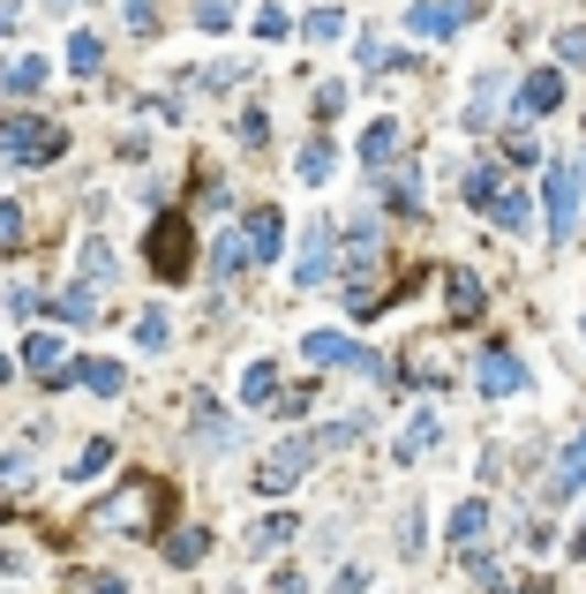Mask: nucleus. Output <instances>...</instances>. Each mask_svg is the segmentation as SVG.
Wrapping results in <instances>:
<instances>
[{
  "instance_id": "2eb2a0df",
  "label": "nucleus",
  "mask_w": 586,
  "mask_h": 594,
  "mask_svg": "<svg viewBox=\"0 0 586 594\" xmlns=\"http://www.w3.org/2000/svg\"><path fill=\"white\" fill-rule=\"evenodd\" d=\"M76 377H84L98 399H121V361H76Z\"/></svg>"
},
{
  "instance_id": "9d476101",
  "label": "nucleus",
  "mask_w": 586,
  "mask_h": 594,
  "mask_svg": "<svg viewBox=\"0 0 586 594\" xmlns=\"http://www.w3.org/2000/svg\"><path fill=\"white\" fill-rule=\"evenodd\" d=\"M324 271H332V226H316V234H308V249H301V263H293V279H301V287H316Z\"/></svg>"
},
{
  "instance_id": "1a4fd4ad",
  "label": "nucleus",
  "mask_w": 586,
  "mask_h": 594,
  "mask_svg": "<svg viewBox=\"0 0 586 594\" xmlns=\"http://www.w3.org/2000/svg\"><path fill=\"white\" fill-rule=\"evenodd\" d=\"M23 361H31L39 377H68V346L53 339V332H31V339H23Z\"/></svg>"
},
{
  "instance_id": "dca6fc26",
  "label": "nucleus",
  "mask_w": 586,
  "mask_h": 594,
  "mask_svg": "<svg viewBox=\"0 0 586 594\" xmlns=\"http://www.w3.org/2000/svg\"><path fill=\"white\" fill-rule=\"evenodd\" d=\"M391 151H399V128H391V121H377V128H369V136H361V159H369V166H391Z\"/></svg>"
},
{
  "instance_id": "39448f33",
  "label": "nucleus",
  "mask_w": 586,
  "mask_h": 594,
  "mask_svg": "<svg viewBox=\"0 0 586 594\" xmlns=\"http://www.w3.org/2000/svg\"><path fill=\"white\" fill-rule=\"evenodd\" d=\"M459 23H466L459 0H414V8H406V31H421V39H452Z\"/></svg>"
},
{
  "instance_id": "f03ea898",
  "label": "nucleus",
  "mask_w": 586,
  "mask_h": 594,
  "mask_svg": "<svg viewBox=\"0 0 586 594\" xmlns=\"http://www.w3.org/2000/svg\"><path fill=\"white\" fill-rule=\"evenodd\" d=\"M61 143H68V136H61L53 121H8V128H0V151H8V159H23V166L61 159Z\"/></svg>"
},
{
  "instance_id": "0eeeda50",
  "label": "nucleus",
  "mask_w": 586,
  "mask_h": 594,
  "mask_svg": "<svg viewBox=\"0 0 586 594\" xmlns=\"http://www.w3.org/2000/svg\"><path fill=\"white\" fill-rule=\"evenodd\" d=\"M564 98V68H534L527 84H519V114H549Z\"/></svg>"
},
{
  "instance_id": "a211bd4d",
  "label": "nucleus",
  "mask_w": 586,
  "mask_h": 594,
  "mask_svg": "<svg viewBox=\"0 0 586 594\" xmlns=\"http://www.w3.org/2000/svg\"><path fill=\"white\" fill-rule=\"evenodd\" d=\"M151 256H159V271H181V263H188V234L166 218V226H159V249H151Z\"/></svg>"
},
{
  "instance_id": "ddd939ff",
  "label": "nucleus",
  "mask_w": 586,
  "mask_h": 594,
  "mask_svg": "<svg viewBox=\"0 0 586 594\" xmlns=\"http://www.w3.org/2000/svg\"><path fill=\"white\" fill-rule=\"evenodd\" d=\"M436 436H444V422H436V414H414V422H406V436H399L391 452H399V460H421V452H428Z\"/></svg>"
},
{
  "instance_id": "bb28decb",
  "label": "nucleus",
  "mask_w": 586,
  "mask_h": 594,
  "mask_svg": "<svg viewBox=\"0 0 586 594\" xmlns=\"http://www.w3.org/2000/svg\"><path fill=\"white\" fill-rule=\"evenodd\" d=\"M338 31H346V15H338V8H316V15H308V39H316V45H332Z\"/></svg>"
},
{
  "instance_id": "cd10ccee",
  "label": "nucleus",
  "mask_w": 586,
  "mask_h": 594,
  "mask_svg": "<svg viewBox=\"0 0 586 594\" xmlns=\"http://www.w3.org/2000/svg\"><path fill=\"white\" fill-rule=\"evenodd\" d=\"M84 279H113V249L106 241H84Z\"/></svg>"
},
{
  "instance_id": "7ed1b4c3",
  "label": "nucleus",
  "mask_w": 586,
  "mask_h": 594,
  "mask_svg": "<svg viewBox=\"0 0 586 594\" xmlns=\"http://www.w3.org/2000/svg\"><path fill=\"white\" fill-rule=\"evenodd\" d=\"M308 460H316V444H308V436H293V444H279V452L263 460V474H256V489H263V497H286L293 482L308 474Z\"/></svg>"
},
{
  "instance_id": "6ab92c4d",
  "label": "nucleus",
  "mask_w": 586,
  "mask_h": 594,
  "mask_svg": "<svg viewBox=\"0 0 586 594\" xmlns=\"http://www.w3.org/2000/svg\"><path fill=\"white\" fill-rule=\"evenodd\" d=\"M53 316H61V324H90V316H98V301H90V287H68V294L53 301Z\"/></svg>"
},
{
  "instance_id": "2f4dec72",
  "label": "nucleus",
  "mask_w": 586,
  "mask_h": 594,
  "mask_svg": "<svg viewBox=\"0 0 586 594\" xmlns=\"http://www.w3.org/2000/svg\"><path fill=\"white\" fill-rule=\"evenodd\" d=\"M135 339L151 346V354H159V346H166V316H159V309H151V316H143V324H135Z\"/></svg>"
},
{
  "instance_id": "4be33fe9",
  "label": "nucleus",
  "mask_w": 586,
  "mask_h": 594,
  "mask_svg": "<svg viewBox=\"0 0 586 594\" xmlns=\"http://www.w3.org/2000/svg\"><path fill=\"white\" fill-rule=\"evenodd\" d=\"M556 489H586V436L564 452V467H556Z\"/></svg>"
},
{
  "instance_id": "7c9ffc66",
  "label": "nucleus",
  "mask_w": 586,
  "mask_h": 594,
  "mask_svg": "<svg viewBox=\"0 0 586 594\" xmlns=\"http://www.w3.org/2000/svg\"><path fill=\"white\" fill-rule=\"evenodd\" d=\"M196 23H204V31H226V23H234V8H226V0H196Z\"/></svg>"
},
{
  "instance_id": "6e6552de",
  "label": "nucleus",
  "mask_w": 586,
  "mask_h": 594,
  "mask_svg": "<svg viewBox=\"0 0 586 594\" xmlns=\"http://www.w3.org/2000/svg\"><path fill=\"white\" fill-rule=\"evenodd\" d=\"M0 90H15V98L45 90V61H39V53H15V61H0Z\"/></svg>"
},
{
  "instance_id": "c756f323",
  "label": "nucleus",
  "mask_w": 586,
  "mask_h": 594,
  "mask_svg": "<svg viewBox=\"0 0 586 594\" xmlns=\"http://www.w3.org/2000/svg\"><path fill=\"white\" fill-rule=\"evenodd\" d=\"M166 557H173V564H196V557H204V534H196V527H188V534H173Z\"/></svg>"
},
{
  "instance_id": "a878e982",
  "label": "nucleus",
  "mask_w": 586,
  "mask_h": 594,
  "mask_svg": "<svg viewBox=\"0 0 586 594\" xmlns=\"http://www.w3.org/2000/svg\"><path fill=\"white\" fill-rule=\"evenodd\" d=\"M23 249V204H0V256Z\"/></svg>"
},
{
  "instance_id": "c85d7f7f",
  "label": "nucleus",
  "mask_w": 586,
  "mask_h": 594,
  "mask_svg": "<svg viewBox=\"0 0 586 594\" xmlns=\"http://www.w3.org/2000/svg\"><path fill=\"white\" fill-rule=\"evenodd\" d=\"M271 384H279V377H271V361H256L249 377H241V399H249V407H256V399H271Z\"/></svg>"
},
{
  "instance_id": "412c9836",
  "label": "nucleus",
  "mask_w": 586,
  "mask_h": 594,
  "mask_svg": "<svg viewBox=\"0 0 586 594\" xmlns=\"http://www.w3.org/2000/svg\"><path fill=\"white\" fill-rule=\"evenodd\" d=\"M481 527H489V505H459L452 511V542H474Z\"/></svg>"
},
{
  "instance_id": "f8f14e48",
  "label": "nucleus",
  "mask_w": 586,
  "mask_h": 594,
  "mask_svg": "<svg viewBox=\"0 0 586 594\" xmlns=\"http://www.w3.org/2000/svg\"><path fill=\"white\" fill-rule=\"evenodd\" d=\"M444 301H452V316H481V279L474 271H452L444 279Z\"/></svg>"
},
{
  "instance_id": "f704fd0d",
  "label": "nucleus",
  "mask_w": 586,
  "mask_h": 594,
  "mask_svg": "<svg viewBox=\"0 0 586 594\" xmlns=\"http://www.w3.org/2000/svg\"><path fill=\"white\" fill-rule=\"evenodd\" d=\"M53 8H76V0H53Z\"/></svg>"
},
{
  "instance_id": "b1692460",
  "label": "nucleus",
  "mask_w": 586,
  "mask_h": 594,
  "mask_svg": "<svg viewBox=\"0 0 586 594\" xmlns=\"http://www.w3.org/2000/svg\"><path fill=\"white\" fill-rule=\"evenodd\" d=\"M210 263H218V271H241V263H249V241H241V234H218Z\"/></svg>"
},
{
  "instance_id": "423d86ee",
  "label": "nucleus",
  "mask_w": 586,
  "mask_h": 594,
  "mask_svg": "<svg viewBox=\"0 0 586 594\" xmlns=\"http://www.w3.org/2000/svg\"><path fill=\"white\" fill-rule=\"evenodd\" d=\"M519 384H527V369L511 361V346H489V354H481V391L503 399V391H519Z\"/></svg>"
},
{
  "instance_id": "f257e3e1",
  "label": "nucleus",
  "mask_w": 586,
  "mask_h": 594,
  "mask_svg": "<svg viewBox=\"0 0 586 594\" xmlns=\"http://www.w3.org/2000/svg\"><path fill=\"white\" fill-rule=\"evenodd\" d=\"M579 204H586L579 166H572V159H556V166H549V234H556V241H572V218H579Z\"/></svg>"
},
{
  "instance_id": "f3484780",
  "label": "nucleus",
  "mask_w": 586,
  "mask_h": 594,
  "mask_svg": "<svg viewBox=\"0 0 586 594\" xmlns=\"http://www.w3.org/2000/svg\"><path fill=\"white\" fill-rule=\"evenodd\" d=\"M489 218H497L503 234H519V226H527V196H519V188H511V196H503V188H489Z\"/></svg>"
},
{
  "instance_id": "aec40b11",
  "label": "nucleus",
  "mask_w": 586,
  "mask_h": 594,
  "mask_svg": "<svg viewBox=\"0 0 586 594\" xmlns=\"http://www.w3.org/2000/svg\"><path fill=\"white\" fill-rule=\"evenodd\" d=\"M98 61H106V45L90 39V31H76V39H68V68H76V76H98Z\"/></svg>"
},
{
  "instance_id": "9b49d317",
  "label": "nucleus",
  "mask_w": 586,
  "mask_h": 594,
  "mask_svg": "<svg viewBox=\"0 0 586 594\" xmlns=\"http://www.w3.org/2000/svg\"><path fill=\"white\" fill-rule=\"evenodd\" d=\"M279 234H286L279 212H249V234H241V241H249V256H279Z\"/></svg>"
},
{
  "instance_id": "393cba45",
  "label": "nucleus",
  "mask_w": 586,
  "mask_h": 594,
  "mask_svg": "<svg viewBox=\"0 0 586 594\" xmlns=\"http://www.w3.org/2000/svg\"><path fill=\"white\" fill-rule=\"evenodd\" d=\"M113 467V444H84V452H76V482H90V474H106Z\"/></svg>"
},
{
  "instance_id": "473e14b6",
  "label": "nucleus",
  "mask_w": 586,
  "mask_h": 594,
  "mask_svg": "<svg viewBox=\"0 0 586 594\" xmlns=\"http://www.w3.org/2000/svg\"><path fill=\"white\" fill-rule=\"evenodd\" d=\"M128 23H135V31H151V0H128Z\"/></svg>"
},
{
  "instance_id": "5701e85b",
  "label": "nucleus",
  "mask_w": 586,
  "mask_h": 594,
  "mask_svg": "<svg viewBox=\"0 0 586 594\" xmlns=\"http://www.w3.org/2000/svg\"><path fill=\"white\" fill-rule=\"evenodd\" d=\"M332 173V143L316 136V143H301V181H324Z\"/></svg>"
},
{
  "instance_id": "20e7f679",
  "label": "nucleus",
  "mask_w": 586,
  "mask_h": 594,
  "mask_svg": "<svg viewBox=\"0 0 586 594\" xmlns=\"http://www.w3.org/2000/svg\"><path fill=\"white\" fill-rule=\"evenodd\" d=\"M301 354L316 361V369H377V354H361L354 339H338V332H308Z\"/></svg>"
},
{
  "instance_id": "4468645a",
  "label": "nucleus",
  "mask_w": 586,
  "mask_h": 594,
  "mask_svg": "<svg viewBox=\"0 0 586 594\" xmlns=\"http://www.w3.org/2000/svg\"><path fill=\"white\" fill-rule=\"evenodd\" d=\"M98 519H106V527H143V519H151V489H135V497H113V505L98 511Z\"/></svg>"
},
{
  "instance_id": "72a5a7b5",
  "label": "nucleus",
  "mask_w": 586,
  "mask_h": 594,
  "mask_svg": "<svg viewBox=\"0 0 586 594\" xmlns=\"http://www.w3.org/2000/svg\"><path fill=\"white\" fill-rule=\"evenodd\" d=\"M8 377H15V361H8V354H0V384H8Z\"/></svg>"
}]
</instances>
